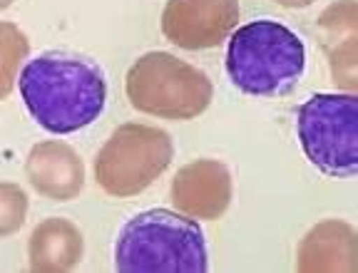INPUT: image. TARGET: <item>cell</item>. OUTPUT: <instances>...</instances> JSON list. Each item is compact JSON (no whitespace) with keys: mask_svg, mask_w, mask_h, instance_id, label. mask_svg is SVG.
<instances>
[{"mask_svg":"<svg viewBox=\"0 0 358 273\" xmlns=\"http://www.w3.org/2000/svg\"><path fill=\"white\" fill-rule=\"evenodd\" d=\"M30 117L50 134H70L95 122L105 110L107 80L95 60L73 52H43L17 78Z\"/></svg>","mask_w":358,"mask_h":273,"instance_id":"1","label":"cell"},{"mask_svg":"<svg viewBox=\"0 0 358 273\" xmlns=\"http://www.w3.org/2000/svg\"><path fill=\"white\" fill-rule=\"evenodd\" d=\"M115 268L122 273H204L207 239L194 219L169 209L132 216L115 241Z\"/></svg>","mask_w":358,"mask_h":273,"instance_id":"2","label":"cell"},{"mask_svg":"<svg viewBox=\"0 0 358 273\" xmlns=\"http://www.w3.org/2000/svg\"><path fill=\"white\" fill-rule=\"evenodd\" d=\"M306 47L279 20H252L234 30L227 47V75L254 97L289 95L303 78Z\"/></svg>","mask_w":358,"mask_h":273,"instance_id":"3","label":"cell"},{"mask_svg":"<svg viewBox=\"0 0 358 273\" xmlns=\"http://www.w3.org/2000/svg\"><path fill=\"white\" fill-rule=\"evenodd\" d=\"M303 154L326 177L348 179L358 172V97L321 92L296 112Z\"/></svg>","mask_w":358,"mask_h":273,"instance_id":"4","label":"cell"},{"mask_svg":"<svg viewBox=\"0 0 358 273\" xmlns=\"http://www.w3.org/2000/svg\"><path fill=\"white\" fill-rule=\"evenodd\" d=\"M127 97L134 110L147 115L189 119L209 107L212 82L169 52H147L127 73Z\"/></svg>","mask_w":358,"mask_h":273,"instance_id":"5","label":"cell"},{"mask_svg":"<svg viewBox=\"0 0 358 273\" xmlns=\"http://www.w3.org/2000/svg\"><path fill=\"white\" fill-rule=\"evenodd\" d=\"M172 159L167 132L140 124H124L97 154V182L115 196L137 194L162 174Z\"/></svg>","mask_w":358,"mask_h":273,"instance_id":"6","label":"cell"},{"mask_svg":"<svg viewBox=\"0 0 358 273\" xmlns=\"http://www.w3.org/2000/svg\"><path fill=\"white\" fill-rule=\"evenodd\" d=\"M239 20L236 0H169L162 30L179 47H214Z\"/></svg>","mask_w":358,"mask_h":273,"instance_id":"7","label":"cell"},{"mask_svg":"<svg viewBox=\"0 0 358 273\" xmlns=\"http://www.w3.org/2000/svg\"><path fill=\"white\" fill-rule=\"evenodd\" d=\"M28 52V40L17 28L0 22V97H6L15 80V70L20 57Z\"/></svg>","mask_w":358,"mask_h":273,"instance_id":"8","label":"cell"}]
</instances>
